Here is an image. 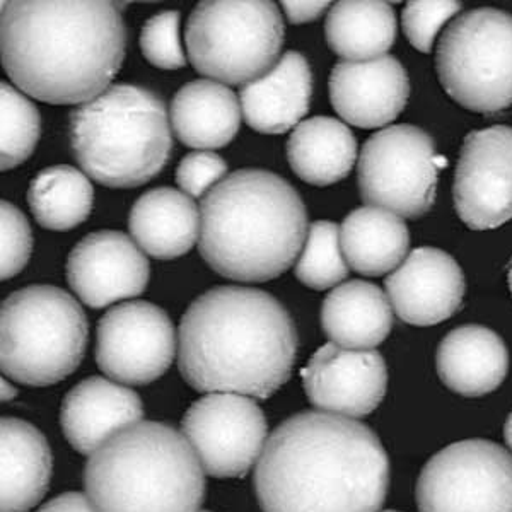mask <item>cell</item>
<instances>
[{"label": "cell", "mask_w": 512, "mask_h": 512, "mask_svg": "<svg viewBox=\"0 0 512 512\" xmlns=\"http://www.w3.org/2000/svg\"><path fill=\"white\" fill-rule=\"evenodd\" d=\"M390 461L367 425L342 415L301 412L268 437L255 470L265 512H378Z\"/></svg>", "instance_id": "1"}, {"label": "cell", "mask_w": 512, "mask_h": 512, "mask_svg": "<svg viewBox=\"0 0 512 512\" xmlns=\"http://www.w3.org/2000/svg\"><path fill=\"white\" fill-rule=\"evenodd\" d=\"M125 47L127 28L111 2H2V65L31 98L52 105L93 101L117 76Z\"/></svg>", "instance_id": "2"}, {"label": "cell", "mask_w": 512, "mask_h": 512, "mask_svg": "<svg viewBox=\"0 0 512 512\" xmlns=\"http://www.w3.org/2000/svg\"><path fill=\"white\" fill-rule=\"evenodd\" d=\"M296 352L289 311L260 289L214 287L181 318L178 366L204 393L268 398L287 383Z\"/></svg>", "instance_id": "3"}, {"label": "cell", "mask_w": 512, "mask_h": 512, "mask_svg": "<svg viewBox=\"0 0 512 512\" xmlns=\"http://www.w3.org/2000/svg\"><path fill=\"white\" fill-rule=\"evenodd\" d=\"M308 231L303 198L263 169L226 176L200 204V255L226 279H277L301 255Z\"/></svg>", "instance_id": "4"}, {"label": "cell", "mask_w": 512, "mask_h": 512, "mask_svg": "<svg viewBox=\"0 0 512 512\" xmlns=\"http://www.w3.org/2000/svg\"><path fill=\"white\" fill-rule=\"evenodd\" d=\"M84 487L98 512H198L204 468L183 434L139 422L89 456Z\"/></svg>", "instance_id": "5"}, {"label": "cell", "mask_w": 512, "mask_h": 512, "mask_svg": "<svg viewBox=\"0 0 512 512\" xmlns=\"http://www.w3.org/2000/svg\"><path fill=\"white\" fill-rule=\"evenodd\" d=\"M70 144L86 175L110 188L158 176L173 149L168 111L149 89L117 84L70 115Z\"/></svg>", "instance_id": "6"}, {"label": "cell", "mask_w": 512, "mask_h": 512, "mask_svg": "<svg viewBox=\"0 0 512 512\" xmlns=\"http://www.w3.org/2000/svg\"><path fill=\"white\" fill-rule=\"evenodd\" d=\"M88 335L86 313L74 297L59 287H24L0 309V366L19 383H59L81 364Z\"/></svg>", "instance_id": "7"}, {"label": "cell", "mask_w": 512, "mask_h": 512, "mask_svg": "<svg viewBox=\"0 0 512 512\" xmlns=\"http://www.w3.org/2000/svg\"><path fill=\"white\" fill-rule=\"evenodd\" d=\"M284 31L270 0H205L188 18V59L210 81L248 84L279 62Z\"/></svg>", "instance_id": "8"}, {"label": "cell", "mask_w": 512, "mask_h": 512, "mask_svg": "<svg viewBox=\"0 0 512 512\" xmlns=\"http://www.w3.org/2000/svg\"><path fill=\"white\" fill-rule=\"evenodd\" d=\"M437 74L449 98L466 110L497 113L512 105V16L475 9L449 24L439 40Z\"/></svg>", "instance_id": "9"}, {"label": "cell", "mask_w": 512, "mask_h": 512, "mask_svg": "<svg viewBox=\"0 0 512 512\" xmlns=\"http://www.w3.org/2000/svg\"><path fill=\"white\" fill-rule=\"evenodd\" d=\"M446 164L424 130L414 125L386 127L362 147L359 192L369 207L417 219L434 204L437 173Z\"/></svg>", "instance_id": "10"}, {"label": "cell", "mask_w": 512, "mask_h": 512, "mask_svg": "<svg viewBox=\"0 0 512 512\" xmlns=\"http://www.w3.org/2000/svg\"><path fill=\"white\" fill-rule=\"evenodd\" d=\"M420 512H512V456L492 441L451 444L425 463Z\"/></svg>", "instance_id": "11"}, {"label": "cell", "mask_w": 512, "mask_h": 512, "mask_svg": "<svg viewBox=\"0 0 512 512\" xmlns=\"http://www.w3.org/2000/svg\"><path fill=\"white\" fill-rule=\"evenodd\" d=\"M183 436L212 477H243L267 444V419L250 396L210 393L188 408Z\"/></svg>", "instance_id": "12"}, {"label": "cell", "mask_w": 512, "mask_h": 512, "mask_svg": "<svg viewBox=\"0 0 512 512\" xmlns=\"http://www.w3.org/2000/svg\"><path fill=\"white\" fill-rule=\"evenodd\" d=\"M176 349L173 321L156 304H118L99 320L96 362L118 383L156 381L168 371Z\"/></svg>", "instance_id": "13"}, {"label": "cell", "mask_w": 512, "mask_h": 512, "mask_svg": "<svg viewBox=\"0 0 512 512\" xmlns=\"http://www.w3.org/2000/svg\"><path fill=\"white\" fill-rule=\"evenodd\" d=\"M454 207L466 226L487 231L512 219V128L466 135L454 173Z\"/></svg>", "instance_id": "14"}, {"label": "cell", "mask_w": 512, "mask_h": 512, "mask_svg": "<svg viewBox=\"0 0 512 512\" xmlns=\"http://www.w3.org/2000/svg\"><path fill=\"white\" fill-rule=\"evenodd\" d=\"M309 402L326 414L359 419L386 395L388 369L378 350H350L328 344L303 369Z\"/></svg>", "instance_id": "15"}, {"label": "cell", "mask_w": 512, "mask_h": 512, "mask_svg": "<svg viewBox=\"0 0 512 512\" xmlns=\"http://www.w3.org/2000/svg\"><path fill=\"white\" fill-rule=\"evenodd\" d=\"M149 275L144 251L120 231L88 234L67 258L70 289L93 309L139 296L146 291Z\"/></svg>", "instance_id": "16"}, {"label": "cell", "mask_w": 512, "mask_h": 512, "mask_svg": "<svg viewBox=\"0 0 512 512\" xmlns=\"http://www.w3.org/2000/svg\"><path fill=\"white\" fill-rule=\"evenodd\" d=\"M391 308L408 325L432 326L461 308L465 275L453 256L437 248H417L384 280Z\"/></svg>", "instance_id": "17"}, {"label": "cell", "mask_w": 512, "mask_h": 512, "mask_svg": "<svg viewBox=\"0 0 512 512\" xmlns=\"http://www.w3.org/2000/svg\"><path fill=\"white\" fill-rule=\"evenodd\" d=\"M410 96L407 70L390 55L369 62H338L330 76L332 105L354 127L393 122Z\"/></svg>", "instance_id": "18"}, {"label": "cell", "mask_w": 512, "mask_h": 512, "mask_svg": "<svg viewBox=\"0 0 512 512\" xmlns=\"http://www.w3.org/2000/svg\"><path fill=\"white\" fill-rule=\"evenodd\" d=\"M144 407L139 395L105 378L84 379L67 393L60 424L77 453H96L106 441L139 424Z\"/></svg>", "instance_id": "19"}, {"label": "cell", "mask_w": 512, "mask_h": 512, "mask_svg": "<svg viewBox=\"0 0 512 512\" xmlns=\"http://www.w3.org/2000/svg\"><path fill=\"white\" fill-rule=\"evenodd\" d=\"M313 77L301 53L287 52L265 76L239 91L241 113L260 134H286L308 113Z\"/></svg>", "instance_id": "20"}, {"label": "cell", "mask_w": 512, "mask_h": 512, "mask_svg": "<svg viewBox=\"0 0 512 512\" xmlns=\"http://www.w3.org/2000/svg\"><path fill=\"white\" fill-rule=\"evenodd\" d=\"M437 374L453 393L483 396L497 390L509 371V352L497 333L480 325L449 332L437 349Z\"/></svg>", "instance_id": "21"}, {"label": "cell", "mask_w": 512, "mask_h": 512, "mask_svg": "<svg viewBox=\"0 0 512 512\" xmlns=\"http://www.w3.org/2000/svg\"><path fill=\"white\" fill-rule=\"evenodd\" d=\"M128 227L140 250L159 260L187 255L200 238V210L175 188H152L135 202Z\"/></svg>", "instance_id": "22"}, {"label": "cell", "mask_w": 512, "mask_h": 512, "mask_svg": "<svg viewBox=\"0 0 512 512\" xmlns=\"http://www.w3.org/2000/svg\"><path fill=\"white\" fill-rule=\"evenodd\" d=\"M388 296L364 280L335 287L321 306V326L332 344L350 350H371L390 335L393 326Z\"/></svg>", "instance_id": "23"}, {"label": "cell", "mask_w": 512, "mask_h": 512, "mask_svg": "<svg viewBox=\"0 0 512 512\" xmlns=\"http://www.w3.org/2000/svg\"><path fill=\"white\" fill-rule=\"evenodd\" d=\"M241 103L226 84L200 79L188 82L171 103L176 137L193 149H219L236 137Z\"/></svg>", "instance_id": "24"}, {"label": "cell", "mask_w": 512, "mask_h": 512, "mask_svg": "<svg viewBox=\"0 0 512 512\" xmlns=\"http://www.w3.org/2000/svg\"><path fill=\"white\" fill-rule=\"evenodd\" d=\"M2 512H28L43 499L52 478V451L36 427L2 419Z\"/></svg>", "instance_id": "25"}, {"label": "cell", "mask_w": 512, "mask_h": 512, "mask_svg": "<svg viewBox=\"0 0 512 512\" xmlns=\"http://www.w3.org/2000/svg\"><path fill=\"white\" fill-rule=\"evenodd\" d=\"M340 245L352 270L366 277H379L402 265L410 234L402 217L367 205L345 217Z\"/></svg>", "instance_id": "26"}, {"label": "cell", "mask_w": 512, "mask_h": 512, "mask_svg": "<svg viewBox=\"0 0 512 512\" xmlns=\"http://www.w3.org/2000/svg\"><path fill=\"white\" fill-rule=\"evenodd\" d=\"M287 158L301 180L328 187L344 180L354 168L357 140L349 127L335 118H309L289 137Z\"/></svg>", "instance_id": "27"}, {"label": "cell", "mask_w": 512, "mask_h": 512, "mask_svg": "<svg viewBox=\"0 0 512 512\" xmlns=\"http://www.w3.org/2000/svg\"><path fill=\"white\" fill-rule=\"evenodd\" d=\"M325 35L347 62L381 59L395 43V11L386 2H337L328 12Z\"/></svg>", "instance_id": "28"}, {"label": "cell", "mask_w": 512, "mask_h": 512, "mask_svg": "<svg viewBox=\"0 0 512 512\" xmlns=\"http://www.w3.org/2000/svg\"><path fill=\"white\" fill-rule=\"evenodd\" d=\"M94 190L88 176L72 166L41 169L31 181L28 204L36 222L52 231H69L88 219Z\"/></svg>", "instance_id": "29"}, {"label": "cell", "mask_w": 512, "mask_h": 512, "mask_svg": "<svg viewBox=\"0 0 512 512\" xmlns=\"http://www.w3.org/2000/svg\"><path fill=\"white\" fill-rule=\"evenodd\" d=\"M294 274L301 284L315 291H325L347 279L349 265L342 253L340 227L337 224L318 221L309 226Z\"/></svg>", "instance_id": "30"}, {"label": "cell", "mask_w": 512, "mask_h": 512, "mask_svg": "<svg viewBox=\"0 0 512 512\" xmlns=\"http://www.w3.org/2000/svg\"><path fill=\"white\" fill-rule=\"evenodd\" d=\"M0 101V147L2 169L16 168L30 158L40 139V113L36 106L11 84L2 82Z\"/></svg>", "instance_id": "31"}, {"label": "cell", "mask_w": 512, "mask_h": 512, "mask_svg": "<svg viewBox=\"0 0 512 512\" xmlns=\"http://www.w3.org/2000/svg\"><path fill=\"white\" fill-rule=\"evenodd\" d=\"M140 48L154 67L164 70L185 67L187 57L180 43V12L164 11L152 16L140 33Z\"/></svg>", "instance_id": "32"}, {"label": "cell", "mask_w": 512, "mask_h": 512, "mask_svg": "<svg viewBox=\"0 0 512 512\" xmlns=\"http://www.w3.org/2000/svg\"><path fill=\"white\" fill-rule=\"evenodd\" d=\"M460 9V2H408L403 9V30L408 41L419 52H431L437 33Z\"/></svg>", "instance_id": "33"}, {"label": "cell", "mask_w": 512, "mask_h": 512, "mask_svg": "<svg viewBox=\"0 0 512 512\" xmlns=\"http://www.w3.org/2000/svg\"><path fill=\"white\" fill-rule=\"evenodd\" d=\"M2 280L12 279L18 275L30 260L33 250L31 226L23 212L2 202Z\"/></svg>", "instance_id": "34"}, {"label": "cell", "mask_w": 512, "mask_h": 512, "mask_svg": "<svg viewBox=\"0 0 512 512\" xmlns=\"http://www.w3.org/2000/svg\"><path fill=\"white\" fill-rule=\"evenodd\" d=\"M227 173V164L214 152H192L176 169V183L190 198L204 197L219 185Z\"/></svg>", "instance_id": "35"}, {"label": "cell", "mask_w": 512, "mask_h": 512, "mask_svg": "<svg viewBox=\"0 0 512 512\" xmlns=\"http://www.w3.org/2000/svg\"><path fill=\"white\" fill-rule=\"evenodd\" d=\"M282 9L286 11L287 18L292 24L311 23L320 18L321 14L330 7V2H297V0H284Z\"/></svg>", "instance_id": "36"}, {"label": "cell", "mask_w": 512, "mask_h": 512, "mask_svg": "<svg viewBox=\"0 0 512 512\" xmlns=\"http://www.w3.org/2000/svg\"><path fill=\"white\" fill-rule=\"evenodd\" d=\"M38 512H98L93 504L89 502L88 495L69 492V494L59 495L53 501L48 502L41 507Z\"/></svg>", "instance_id": "37"}, {"label": "cell", "mask_w": 512, "mask_h": 512, "mask_svg": "<svg viewBox=\"0 0 512 512\" xmlns=\"http://www.w3.org/2000/svg\"><path fill=\"white\" fill-rule=\"evenodd\" d=\"M504 437H506L507 446L512 449V414L507 417L504 425Z\"/></svg>", "instance_id": "38"}, {"label": "cell", "mask_w": 512, "mask_h": 512, "mask_svg": "<svg viewBox=\"0 0 512 512\" xmlns=\"http://www.w3.org/2000/svg\"><path fill=\"white\" fill-rule=\"evenodd\" d=\"M12 396H16V391H14L11 384L6 383V379H2V398L11 400Z\"/></svg>", "instance_id": "39"}, {"label": "cell", "mask_w": 512, "mask_h": 512, "mask_svg": "<svg viewBox=\"0 0 512 512\" xmlns=\"http://www.w3.org/2000/svg\"><path fill=\"white\" fill-rule=\"evenodd\" d=\"M509 289H511L512 294V262L511 265H509Z\"/></svg>", "instance_id": "40"}, {"label": "cell", "mask_w": 512, "mask_h": 512, "mask_svg": "<svg viewBox=\"0 0 512 512\" xmlns=\"http://www.w3.org/2000/svg\"><path fill=\"white\" fill-rule=\"evenodd\" d=\"M386 512H396V511H386Z\"/></svg>", "instance_id": "41"}]
</instances>
